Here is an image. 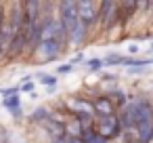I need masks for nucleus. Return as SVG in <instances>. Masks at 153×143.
<instances>
[{"label":"nucleus","instance_id":"19","mask_svg":"<svg viewBox=\"0 0 153 143\" xmlns=\"http://www.w3.org/2000/svg\"><path fill=\"white\" fill-rule=\"evenodd\" d=\"M53 143H65V137H63V139H55Z\"/></svg>","mask_w":153,"mask_h":143},{"label":"nucleus","instance_id":"1","mask_svg":"<svg viewBox=\"0 0 153 143\" xmlns=\"http://www.w3.org/2000/svg\"><path fill=\"white\" fill-rule=\"evenodd\" d=\"M117 23H120V2H111V0L101 2L99 4V21H97V25L103 32H111Z\"/></svg>","mask_w":153,"mask_h":143},{"label":"nucleus","instance_id":"7","mask_svg":"<svg viewBox=\"0 0 153 143\" xmlns=\"http://www.w3.org/2000/svg\"><path fill=\"white\" fill-rule=\"evenodd\" d=\"M92 109H94V118H99V116H111L113 109H115V105H113V101L109 97H97L92 101Z\"/></svg>","mask_w":153,"mask_h":143},{"label":"nucleus","instance_id":"6","mask_svg":"<svg viewBox=\"0 0 153 143\" xmlns=\"http://www.w3.org/2000/svg\"><path fill=\"white\" fill-rule=\"evenodd\" d=\"M140 9V2H136V0H124V2H120V23L126 25Z\"/></svg>","mask_w":153,"mask_h":143},{"label":"nucleus","instance_id":"17","mask_svg":"<svg viewBox=\"0 0 153 143\" xmlns=\"http://www.w3.org/2000/svg\"><path fill=\"white\" fill-rule=\"evenodd\" d=\"M34 88V82H30V80H25V84L21 86V91H32Z\"/></svg>","mask_w":153,"mask_h":143},{"label":"nucleus","instance_id":"5","mask_svg":"<svg viewBox=\"0 0 153 143\" xmlns=\"http://www.w3.org/2000/svg\"><path fill=\"white\" fill-rule=\"evenodd\" d=\"M65 107H67L76 118H82V116H94L92 101H86V99H80V97L67 99V101H65Z\"/></svg>","mask_w":153,"mask_h":143},{"label":"nucleus","instance_id":"20","mask_svg":"<svg viewBox=\"0 0 153 143\" xmlns=\"http://www.w3.org/2000/svg\"><path fill=\"white\" fill-rule=\"evenodd\" d=\"M151 49H153V44H151Z\"/></svg>","mask_w":153,"mask_h":143},{"label":"nucleus","instance_id":"9","mask_svg":"<svg viewBox=\"0 0 153 143\" xmlns=\"http://www.w3.org/2000/svg\"><path fill=\"white\" fill-rule=\"evenodd\" d=\"M2 105H4L9 112H13V116H15V118H19V116H21V103H19V95H13V97L2 99Z\"/></svg>","mask_w":153,"mask_h":143},{"label":"nucleus","instance_id":"3","mask_svg":"<svg viewBox=\"0 0 153 143\" xmlns=\"http://www.w3.org/2000/svg\"><path fill=\"white\" fill-rule=\"evenodd\" d=\"M94 130L103 137V139H115L122 135V124H120V116L111 114V116H99L94 120Z\"/></svg>","mask_w":153,"mask_h":143},{"label":"nucleus","instance_id":"13","mask_svg":"<svg viewBox=\"0 0 153 143\" xmlns=\"http://www.w3.org/2000/svg\"><path fill=\"white\" fill-rule=\"evenodd\" d=\"M103 65H105V61H103V59H90V61H86L88 72H97V70H101Z\"/></svg>","mask_w":153,"mask_h":143},{"label":"nucleus","instance_id":"2","mask_svg":"<svg viewBox=\"0 0 153 143\" xmlns=\"http://www.w3.org/2000/svg\"><path fill=\"white\" fill-rule=\"evenodd\" d=\"M59 9V23L63 25L67 38L74 34V30L78 28L80 23V17H78V2H59L57 4Z\"/></svg>","mask_w":153,"mask_h":143},{"label":"nucleus","instance_id":"8","mask_svg":"<svg viewBox=\"0 0 153 143\" xmlns=\"http://www.w3.org/2000/svg\"><path fill=\"white\" fill-rule=\"evenodd\" d=\"M44 126H46V130H48L51 135H55L57 139H63V137H65V124H61V122L48 118V120H44Z\"/></svg>","mask_w":153,"mask_h":143},{"label":"nucleus","instance_id":"15","mask_svg":"<svg viewBox=\"0 0 153 143\" xmlns=\"http://www.w3.org/2000/svg\"><path fill=\"white\" fill-rule=\"evenodd\" d=\"M71 70H74V65H71V63H65V65H61L57 72H59V74H65V72H71Z\"/></svg>","mask_w":153,"mask_h":143},{"label":"nucleus","instance_id":"11","mask_svg":"<svg viewBox=\"0 0 153 143\" xmlns=\"http://www.w3.org/2000/svg\"><path fill=\"white\" fill-rule=\"evenodd\" d=\"M80 139H82L84 143H109V141H107V139H103V137H101V135H99L94 128H88V130H84Z\"/></svg>","mask_w":153,"mask_h":143},{"label":"nucleus","instance_id":"16","mask_svg":"<svg viewBox=\"0 0 153 143\" xmlns=\"http://www.w3.org/2000/svg\"><path fill=\"white\" fill-rule=\"evenodd\" d=\"M65 143H84L80 137H65Z\"/></svg>","mask_w":153,"mask_h":143},{"label":"nucleus","instance_id":"4","mask_svg":"<svg viewBox=\"0 0 153 143\" xmlns=\"http://www.w3.org/2000/svg\"><path fill=\"white\" fill-rule=\"evenodd\" d=\"M78 17L80 23L86 28V32L90 34V30L97 25L99 21V4L92 2V0H86V2H78Z\"/></svg>","mask_w":153,"mask_h":143},{"label":"nucleus","instance_id":"12","mask_svg":"<svg viewBox=\"0 0 153 143\" xmlns=\"http://www.w3.org/2000/svg\"><path fill=\"white\" fill-rule=\"evenodd\" d=\"M32 120H34V122H44V120H48V109H46V107L36 109V112L32 114Z\"/></svg>","mask_w":153,"mask_h":143},{"label":"nucleus","instance_id":"18","mask_svg":"<svg viewBox=\"0 0 153 143\" xmlns=\"http://www.w3.org/2000/svg\"><path fill=\"white\" fill-rule=\"evenodd\" d=\"M4 17H7V13H4V7L0 4V25H2V21H4Z\"/></svg>","mask_w":153,"mask_h":143},{"label":"nucleus","instance_id":"14","mask_svg":"<svg viewBox=\"0 0 153 143\" xmlns=\"http://www.w3.org/2000/svg\"><path fill=\"white\" fill-rule=\"evenodd\" d=\"M40 80H42V82H44V84L48 86V91H53V88L57 86V78H55V76H48V74H42V76H40Z\"/></svg>","mask_w":153,"mask_h":143},{"label":"nucleus","instance_id":"10","mask_svg":"<svg viewBox=\"0 0 153 143\" xmlns=\"http://www.w3.org/2000/svg\"><path fill=\"white\" fill-rule=\"evenodd\" d=\"M105 61V65H134L136 63V59H130V57H124V55H109V57H105L103 59Z\"/></svg>","mask_w":153,"mask_h":143}]
</instances>
